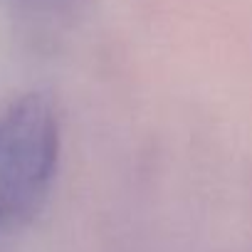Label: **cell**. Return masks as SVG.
I'll use <instances>...</instances> for the list:
<instances>
[{"label": "cell", "instance_id": "cell-1", "mask_svg": "<svg viewBox=\"0 0 252 252\" xmlns=\"http://www.w3.org/2000/svg\"><path fill=\"white\" fill-rule=\"evenodd\" d=\"M60 158V121L42 94L0 114V230L28 225L47 200Z\"/></svg>", "mask_w": 252, "mask_h": 252}, {"label": "cell", "instance_id": "cell-2", "mask_svg": "<svg viewBox=\"0 0 252 252\" xmlns=\"http://www.w3.org/2000/svg\"><path fill=\"white\" fill-rule=\"evenodd\" d=\"M23 3L40 8V10H62V8H69L74 0H23Z\"/></svg>", "mask_w": 252, "mask_h": 252}]
</instances>
